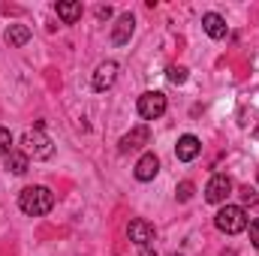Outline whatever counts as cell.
<instances>
[{
	"instance_id": "cell-6",
	"label": "cell",
	"mask_w": 259,
	"mask_h": 256,
	"mask_svg": "<svg viewBox=\"0 0 259 256\" xmlns=\"http://www.w3.org/2000/svg\"><path fill=\"white\" fill-rule=\"evenodd\" d=\"M118 81V64L115 61H103V64L97 66V72H94V78H91V84H94V91H109L112 84Z\"/></svg>"
},
{
	"instance_id": "cell-7",
	"label": "cell",
	"mask_w": 259,
	"mask_h": 256,
	"mask_svg": "<svg viewBox=\"0 0 259 256\" xmlns=\"http://www.w3.org/2000/svg\"><path fill=\"white\" fill-rule=\"evenodd\" d=\"M127 235H130V241L139 244V247H148V244H154V238H157V232H154V226H151L148 220H130Z\"/></svg>"
},
{
	"instance_id": "cell-17",
	"label": "cell",
	"mask_w": 259,
	"mask_h": 256,
	"mask_svg": "<svg viewBox=\"0 0 259 256\" xmlns=\"http://www.w3.org/2000/svg\"><path fill=\"white\" fill-rule=\"evenodd\" d=\"M169 81L172 84H184L187 81V66H169Z\"/></svg>"
},
{
	"instance_id": "cell-1",
	"label": "cell",
	"mask_w": 259,
	"mask_h": 256,
	"mask_svg": "<svg viewBox=\"0 0 259 256\" xmlns=\"http://www.w3.org/2000/svg\"><path fill=\"white\" fill-rule=\"evenodd\" d=\"M52 205H55V193L49 190V187H42V184L24 187V190L18 193V208L27 217H42V214L52 211Z\"/></svg>"
},
{
	"instance_id": "cell-19",
	"label": "cell",
	"mask_w": 259,
	"mask_h": 256,
	"mask_svg": "<svg viewBox=\"0 0 259 256\" xmlns=\"http://www.w3.org/2000/svg\"><path fill=\"white\" fill-rule=\"evenodd\" d=\"M250 241H253V247H259V217L250 220Z\"/></svg>"
},
{
	"instance_id": "cell-16",
	"label": "cell",
	"mask_w": 259,
	"mask_h": 256,
	"mask_svg": "<svg viewBox=\"0 0 259 256\" xmlns=\"http://www.w3.org/2000/svg\"><path fill=\"white\" fill-rule=\"evenodd\" d=\"M15 148H12V133L6 127H0V157H6V154H12Z\"/></svg>"
},
{
	"instance_id": "cell-10",
	"label": "cell",
	"mask_w": 259,
	"mask_h": 256,
	"mask_svg": "<svg viewBox=\"0 0 259 256\" xmlns=\"http://www.w3.org/2000/svg\"><path fill=\"white\" fill-rule=\"evenodd\" d=\"M199 151H202V142L196 139L193 133L181 136V139H178V145H175V157H178L181 163H193L196 157H199Z\"/></svg>"
},
{
	"instance_id": "cell-18",
	"label": "cell",
	"mask_w": 259,
	"mask_h": 256,
	"mask_svg": "<svg viewBox=\"0 0 259 256\" xmlns=\"http://www.w3.org/2000/svg\"><path fill=\"white\" fill-rule=\"evenodd\" d=\"M193 181H181V184H178V193H175V196H178V202H190V199H193Z\"/></svg>"
},
{
	"instance_id": "cell-11",
	"label": "cell",
	"mask_w": 259,
	"mask_h": 256,
	"mask_svg": "<svg viewBox=\"0 0 259 256\" xmlns=\"http://www.w3.org/2000/svg\"><path fill=\"white\" fill-rule=\"evenodd\" d=\"M202 30H205L211 39H226L229 24H226L223 15H217V12H205V15H202Z\"/></svg>"
},
{
	"instance_id": "cell-5",
	"label": "cell",
	"mask_w": 259,
	"mask_h": 256,
	"mask_svg": "<svg viewBox=\"0 0 259 256\" xmlns=\"http://www.w3.org/2000/svg\"><path fill=\"white\" fill-rule=\"evenodd\" d=\"M229 193H232V181H229V175H211V181L205 184V202H211V205H223V202L229 199Z\"/></svg>"
},
{
	"instance_id": "cell-9",
	"label": "cell",
	"mask_w": 259,
	"mask_h": 256,
	"mask_svg": "<svg viewBox=\"0 0 259 256\" xmlns=\"http://www.w3.org/2000/svg\"><path fill=\"white\" fill-rule=\"evenodd\" d=\"M148 142H151V130L145 127V124H139V127H133L127 136L118 142V148H121V154H130V151H139V148H145Z\"/></svg>"
},
{
	"instance_id": "cell-2",
	"label": "cell",
	"mask_w": 259,
	"mask_h": 256,
	"mask_svg": "<svg viewBox=\"0 0 259 256\" xmlns=\"http://www.w3.org/2000/svg\"><path fill=\"white\" fill-rule=\"evenodd\" d=\"M214 226L226 235H238V232L247 229V214H244L241 205H223L214 217Z\"/></svg>"
},
{
	"instance_id": "cell-22",
	"label": "cell",
	"mask_w": 259,
	"mask_h": 256,
	"mask_svg": "<svg viewBox=\"0 0 259 256\" xmlns=\"http://www.w3.org/2000/svg\"><path fill=\"white\" fill-rule=\"evenodd\" d=\"M223 256H235V250H223Z\"/></svg>"
},
{
	"instance_id": "cell-14",
	"label": "cell",
	"mask_w": 259,
	"mask_h": 256,
	"mask_svg": "<svg viewBox=\"0 0 259 256\" xmlns=\"http://www.w3.org/2000/svg\"><path fill=\"white\" fill-rule=\"evenodd\" d=\"M3 39H6L9 49H21V46L30 39V27H27V24H9V30H6Z\"/></svg>"
},
{
	"instance_id": "cell-24",
	"label": "cell",
	"mask_w": 259,
	"mask_h": 256,
	"mask_svg": "<svg viewBox=\"0 0 259 256\" xmlns=\"http://www.w3.org/2000/svg\"><path fill=\"white\" fill-rule=\"evenodd\" d=\"M256 178H259V172H256Z\"/></svg>"
},
{
	"instance_id": "cell-21",
	"label": "cell",
	"mask_w": 259,
	"mask_h": 256,
	"mask_svg": "<svg viewBox=\"0 0 259 256\" xmlns=\"http://www.w3.org/2000/svg\"><path fill=\"white\" fill-rule=\"evenodd\" d=\"M244 202H247V205H256V193L247 190V193H244Z\"/></svg>"
},
{
	"instance_id": "cell-3",
	"label": "cell",
	"mask_w": 259,
	"mask_h": 256,
	"mask_svg": "<svg viewBox=\"0 0 259 256\" xmlns=\"http://www.w3.org/2000/svg\"><path fill=\"white\" fill-rule=\"evenodd\" d=\"M21 151H24L27 157H33V160H49V157L55 154L52 139H49L42 130H27V133L21 136Z\"/></svg>"
},
{
	"instance_id": "cell-8",
	"label": "cell",
	"mask_w": 259,
	"mask_h": 256,
	"mask_svg": "<svg viewBox=\"0 0 259 256\" xmlns=\"http://www.w3.org/2000/svg\"><path fill=\"white\" fill-rule=\"evenodd\" d=\"M157 172H160V157H157L154 151L142 154V157H139V163H136V169H133L136 181H154V178H157Z\"/></svg>"
},
{
	"instance_id": "cell-4",
	"label": "cell",
	"mask_w": 259,
	"mask_h": 256,
	"mask_svg": "<svg viewBox=\"0 0 259 256\" xmlns=\"http://www.w3.org/2000/svg\"><path fill=\"white\" fill-rule=\"evenodd\" d=\"M139 118L142 121H157V118H163L166 115V109H169V103H166V94H160V91H145L142 97H139Z\"/></svg>"
},
{
	"instance_id": "cell-23",
	"label": "cell",
	"mask_w": 259,
	"mask_h": 256,
	"mask_svg": "<svg viewBox=\"0 0 259 256\" xmlns=\"http://www.w3.org/2000/svg\"><path fill=\"white\" fill-rule=\"evenodd\" d=\"M142 256H154V253H142Z\"/></svg>"
},
{
	"instance_id": "cell-20",
	"label": "cell",
	"mask_w": 259,
	"mask_h": 256,
	"mask_svg": "<svg viewBox=\"0 0 259 256\" xmlns=\"http://www.w3.org/2000/svg\"><path fill=\"white\" fill-rule=\"evenodd\" d=\"M97 15H100V18H112V9H109V6H100Z\"/></svg>"
},
{
	"instance_id": "cell-12",
	"label": "cell",
	"mask_w": 259,
	"mask_h": 256,
	"mask_svg": "<svg viewBox=\"0 0 259 256\" xmlns=\"http://www.w3.org/2000/svg\"><path fill=\"white\" fill-rule=\"evenodd\" d=\"M133 30H136V18L133 15H121L118 21H115V30H112V42L115 46H127L130 36H133Z\"/></svg>"
},
{
	"instance_id": "cell-15",
	"label": "cell",
	"mask_w": 259,
	"mask_h": 256,
	"mask_svg": "<svg viewBox=\"0 0 259 256\" xmlns=\"http://www.w3.org/2000/svg\"><path fill=\"white\" fill-rule=\"evenodd\" d=\"M27 166H30V157H27L24 151H12V154H6V169H9L12 175H24Z\"/></svg>"
},
{
	"instance_id": "cell-13",
	"label": "cell",
	"mask_w": 259,
	"mask_h": 256,
	"mask_svg": "<svg viewBox=\"0 0 259 256\" xmlns=\"http://www.w3.org/2000/svg\"><path fill=\"white\" fill-rule=\"evenodd\" d=\"M55 9H58V18H61L64 24H75V21L81 18V3H78V0H61Z\"/></svg>"
}]
</instances>
